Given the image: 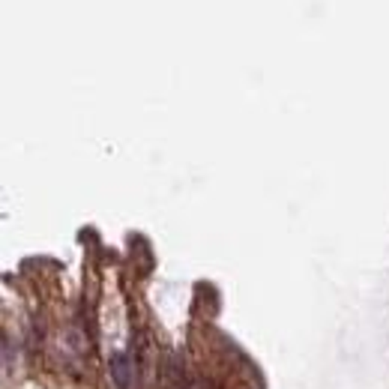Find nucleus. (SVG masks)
<instances>
[{"label": "nucleus", "mask_w": 389, "mask_h": 389, "mask_svg": "<svg viewBox=\"0 0 389 389\" xmlns=\"http://www.w3.org/2000/svg\"><path fill=\"white\" fill-rule=\"evenodd\" d=\"M108 372H111V381L120 386V389H129L132 386V377H135V363L129 359V354H114L111 363H108Z\"/></svg>", "instance_id": "1"}]
</instances>
